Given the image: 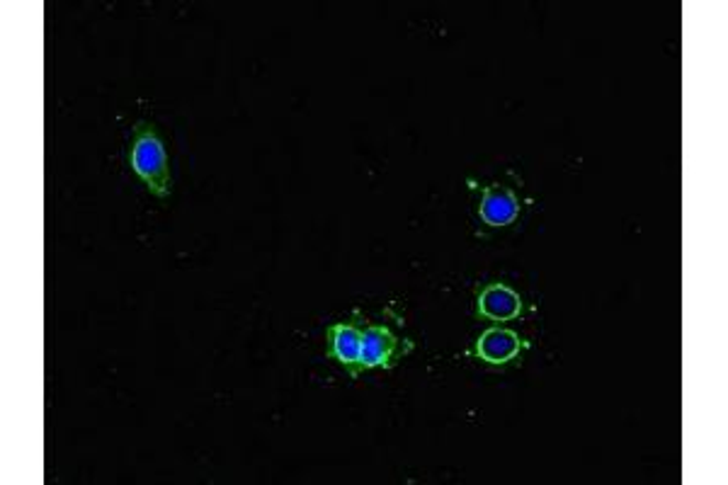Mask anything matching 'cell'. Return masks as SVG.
I'll list each match as a JSON object with an SVG mask.
<instances>
[{
	"label": "cell",
	"mask_w": 728,
	"mask_h": 485,
	"mask_svg": "<svg viewBox=\"0 0 728 485\" xmlns=\"http://www.w3.org/2000/svg\"><path fill=\"white\" fill-rule=\"evenodd\" d=\"M129 163L133 173L143 180V185L149 187V192L156 194V197L163 200L173 192V180H170L163 141L158 139V133L149 121H139V125L133 127Z\"/></svg>",
	"instance_id": "1"
},
{
	"label": "cell",
	"mask_w": 728,
	"mask_h": 485,
	"mask_svg": "<svg viewBox=\"0 0 728 485\" xmlns=\"http://www.w3.org/2000/svg\"><path fill=\"white\" fill-rule=\"evenodd\" d=\"M413 352V340L394 333L392 325H367L362 335V369H394Z\"/></svg>",
	"instance_id": "2"
},
{
	"label": "cell",
	"mask_w": 728,
	"mask_h": 485,
	"mask_svg": "<svg viewBox=\"0 0 728 485\" xmlns=\"http://www.w3.org/2000/svg\"><path fill=\"white\" fill-rule=\"evenodd\" d=\"M362 335H364V327L360 323H333L325 331L328 357L335 359L340 367H345L352 379H357V376L364 371L362 369Z\"/></svg>",
	"instance_id": "3"
},
{
	"label": "cell",
	"mask_w": 728,
	"mask_h": 485,
	"mask_svg": "<svg viewBox=\"0 0 728 485\" xmlns=\"http://www.w3.org/2000/svg\"><path fill=\"white\" fill-rule=\"evenodd\" d=\"M527 347V340H522L515 331H507V327H489V331L481 333V337L477 340L473 355L481 362L491 364V367H503V364L513 362L520 352Z\"/></svg>",
	"instance_id": "4"
},
{
	"label": "cell",
	"mask_w": 728,
	"mask_h": 485,
	"mask_svg": "<svg viewBox=\"0 0 728 485\" xmlns=\"http://www.w3.org/2000/svg\"><path fill=\"white\" fill-rule=\"evenodd\" d=\"M481 218L493 228L510 226L520 216V200L517 194L501 182L485 185L481 194V206H479Z\"/></svg>",
	"instance_id": "5"
},
{
	"label": "cell",
	"mask_w": 728,
	"mask_h": 485,
	"mask_svg": "<svg viewBox=\"0 0 728 485\" xmlns=\"http://www.w3.org/2000/svg\"><path fill=\"white\" fill-rule=\"evenodd\" d=\"M477 311H479V315H483V319L505 323V321H513V319H517V315H522L525 306H522L520 294H515L510 287L489 284L479 291Z\"/></svg>",
	"instance_id": "6"
}]
</instances>
